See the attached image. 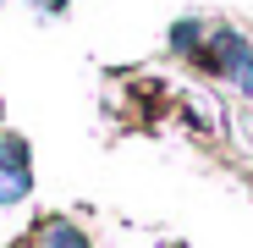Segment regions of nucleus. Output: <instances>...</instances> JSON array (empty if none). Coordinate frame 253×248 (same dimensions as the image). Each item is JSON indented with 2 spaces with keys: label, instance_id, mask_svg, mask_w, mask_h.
I'll return each mask as SVG.
<instances>
[{
  "label": "nucleus",
  "instance_id": "nucleus-3",
  "mask_svg": "<svg viewBox=\"0 0 253 248\" xmlns=\"http://www.w3.org/2000/svg\"><path fill=\"white\" fill-rule=\"evenodd\" d=\"M50 248H88V237H83L77 226H66V221H55L50 226Z\"/></svg>",
  "mask_w": 253,
  "mask_h": 248
},
{
  "label": "nucleus",
  "instance_id": "nucleus-2",
  "mask_svg": "<svg viewBox=\"0 0 253 248\" xmlns=\"http://www.w3.org/2000/svg\"><path fill=\"white\" fill-rule=\"evenodd\" d=\"M33 188V165H28V144L17 133H0V204H22Z\"/></svg>",
  "mask_w": 253,
  "mask_h": 248
},
{
  "label": "nucleus",
  "instance_id": "nucleus-1",
  "mask_svg": "<svg viewBox=\"0 0 253 248\" xmlns=\"http://www.w3.org/2000/svg\"><path fill=\"white\" fill-rule=\"evenodd\" d=\"M198 61H204L209 72L231 77L237 89H253V50H248V39H242V33H231V28H215V33H209V45L198 50Z\"/></svg>",
  "mask_w": 253,
  "mask_h": 248
}]
</instances>
